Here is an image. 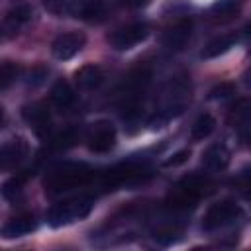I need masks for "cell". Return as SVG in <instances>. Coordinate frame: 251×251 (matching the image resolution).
<instances>
[{
  "mask_svg": "<svg viewBox=\"0 0 251 251\" xmlns=\"http://www.w3.org/2000/svg\"><path fill=\"white\" fill-rule=\"evenodd\" d=\"M92 176H94V173L88 165L65 161L47 171V175L43 178V186L49 196H55V194H63V192H69L73 188L86 184Z\"/></svg>",
  "mask_w": 251,
  "mask_h": 251,
  "instance_id": "obj_1",
  "label": "cell"
},
{
  "mask_svg": "<svg viewBox=\"0 0 251 251\" xmlns=\"http://www.w3.org/2000/svg\"><path fill=\"white\" fill-rule=\"evenodd\" d=\"M92 206H94V200L88 198V196H76V198L63 200L47 212V224L53 226V227L69 226L76 220L86 218L90 214Z\"/></svg>",
  "mask_w": 251,
  "mask_h": 251,
  "instance_id": "obj_2",
  "label": "cell"
},
{
  "mask_svg": "<svg viewBox=\"0 0 251 251\" xmlns=\"http://www.w3.org/2000/svg\"><path fill=\"white\" fill-rule=\"evenodd\" d=\"M241 208L231 202V200H220L216 204H212L202 218V229L204 231H214L220 227H226L229 224H233L235 220L241 218Z\"/></svg>",
  "mask_w": 251,
  "mask_h": 251,
  "instance_id": "obj_3",
  "label": "cell"
},
{
  "mask_svg": "<svg viewBox=\"0 0 251 251\" xmlns=\"http://www.w3.org/2000/svg\"><path fill=\"white\" fill-rule=\"evenodd\" d=\"M147 35H149V25L145 22H133V24L114 29L108 35V43L118 51H127V49L139 45L141 41H145Z\"/></svg>",
  "mask_w": 251,
  "mask_h": 251,
  "instance_id": "obj_4",
  "label": "cell"
},
{
  "mask_svg": "<svg viewBox=\"0 0 251 251\" xmlns=\"http://www.w3.org/2000/svg\"><path fill=\"white\" fill-rule=\"evenodd\" d=\"M116 145V127L106 122H94L86 131V147L94 153H108Z\"/></svg>",
  "mask_w": 251,
  "mask_h": 251,
  "instance_id": "obj_5",
  "label": "cell"
},
{
  "mask_svg": "<svg viewBox=\"0 0 251 251\" xmlns=\"http://www.w3.org/2000/svg\"><path fill=\"white\" fill-rule=\"evenodd\" d=\"M31 16H33V12H31L29 4H25V2L12 4L8 8V12L4 14V20H2V37L4 39L16 37L20 33V29L31 20Z\"/></svg>",
  "mask_w": 251,
  "mask_h": 251,
  "instance_id": "obj_6",
  "label": "cell"
},
{
  "mask_svg": "<svg viewBox=\"0 0 251 251\" xmlns=\"http://www.w3.org/2000/svg\"><path fill=\"white\" fill-rule=\"evenodd\" d=\"M22 118L24 122L33 129V133L41 139H45L51 131V116H49V110L39 104V102H33V104H27L22 108Z\"/></svg>",
  "mask_w": 251,
  "mask_h": 251,
  "instance_id": "obj_7",
  "label": "cell"
},
{
  "mask_svg": "<svg viewBox=\"0 0 251 251\" xmlns=\"http://www.w3.org/2000/svg\"><path fill=\"white\" fill-rule=\"evenodd\" d=\"M192 33V20L190 18H180L173 25H169L163 33V45L169 51H180L188 43Z\"/></svg>",
  "mask_w": 251,
  "mask_h": 251,
  "instance_id": "obj_8",
  "label": "cell"
},
{
  "mask_svg": "<svg viewBox=\"0 0 251 251\" xmlns=\"http://www.w3.org/2000/svg\"><path fill=\"white\" fill-rule=\"evenodd\" d=\"M86 43V37L80 33V31H67V33H61L53 43H51V53L61 59V61H67L71 57H75Z\"/></svg>",
  "mask_w": 251,
  "mask_h": 251,
  "instance_id": "obj_9",
  "label": "cell"
},
{
  "mask_svg": "<svg viewBox=\"0 0 251 251\" xmlns=\"http://www.w3.org/2000/svg\"><path fill=\"white\" fill-rule=\"evenodd\" d=\"M29 153V145L24 137H14V139H8L2 143V149H0V167L4 171H10V169H16Z\"/></svg>",
  "mask_w": 251,
  "mask_h": 251,
  "instance_id": "obj_10",
  "label": "cell"
},
{
  "mask_svg": "<svg viewBox=\"0 0 251 251\" xmlns=\"http://www.w3.org/2000/svg\"><path fill=\"white\" fill-rule=\"evenodd\" d=\"M37 227V220L33 214H20L10 218L4 227H2V237L6 239H14V237H24L27 233H31Z\"/></svg>",
  "mask_w": 251,
  "mask_h": 251,
  "instance_id": "obj_11",
  "label": "cell"
},
{
  "mask_svg": "<svg viewBox=\"0 0 251 251\" xmlns=\"http://www.w3.org/2000/svg\"><path fill=\"white\" fill-rule=\"evenodd\" d=\"M239 12L241 0H216L208 10V18L214 24H229L239 16Z\"/></svg>",
  "mask_w": 251,
  "mask_h": 251,
  "instance_id": "obj_12",
  "label": "cell"
},
{
  "mask_svg": "<svg viewBox=\"0 0 251 251\" xmlns=\"http://www.w3.org/2000/svg\"><path fill=\"white\" fill-rule=\"evenodd\" d=\"M75 82L80 90L84 92H90V90H96L102 82H104V71L94 65V63H86L82 65L76 73H75Z\"/></svg>",
  "mask_w": 251,
  "mask_h": 251,
  "instance_id": "obj_13",
  "label": "cell"
},
{
  "mask_svg": "<svg viewBox=\"0 0 251 251\" xmlns=\"http://www.w3.org/2000/svg\"><path fill=\"white\" fill-rule=\"evenodd\" d=\"M227 124L233 127H239L241 131L251 126V98L249 96H241L229 106Z\"/></svg>",
  "mask_w": 251,
  "mask_h": 251,
  "instance_id": "obj_14",
  "label": "cell"
},
{
  "mask_svg": "<svg viewBox=\"0 0 251 251\" xmlns=\"http://www.w3.org/2000/svg\"><path fill=\"white\" fill-rule=\"evenodd\" d=\"M67 10L80 20H96L104 14V0H69Z\"/></svg>",
  "mask_w": 251,
  "mask_h": 251,
  "instance_id": "obj_15",
  "label": "cell"
},
{
  "mask_svg": "<svg viewBox=\"0 0 251 251\" xmlns=\"http://www.w3.org/2000/svg\"><path fill=\"white\" fill-rule=\"evenodd\" d=\"M202 165L208 171H224L229 165V149L224 143H214L202 153Z\"/></svg>",
  "mask_w": 251,
  "mask_h": 251,
  "instance_id": "obj_16",
  "label": "cell"
},
{
  "mask_svg": "<svg viewBox=\"0 0 251 251\" xmlns=\"http://www.w3.org/2000/svg\"><path fill=\"white\" fill-rule=\"evenodd\" d=\"M198 200H200V196H196L194 192H190L188 188H184L182 184H178L175 190L169 192V196H167V208L173 210V212H184L188 208H194Z\"/></svg>",
  "mask_w": 251,
  "mask_h": 251,
  "instance_id": "obj_17",
  "label": "cell"
},
{
  "mask_svg": "<svg viewBox=\"0 0 251 251\" xmlns=\"http://www.w3.org/2000/svg\"><path fill=\"white\" fill-rule=\"evenodd\" d=\"M51 102L59 108V110H67V108H71V106H75V102H76V94H75V90L71 88V84L67 82V80H57L55 84H53V88H51Z\"/></svg>",
  "mask_w": 251,
  "mask_h": 251,
  "instance_id": "obj_18",
  "label": "cell"
},
{
  "mask_svg": "<svg viewBox=\"0 0 251 251\" xmlns=\"http://www.w3.org/2000/svg\"><path fill=\"white\" fill-rule=\"evenodd\" d=\"M235 43V35H220V37H214L212 41H208L202 49V57L204 59H214V57H220L224 53H227Z\"/></svg>",
  "mask_w": 251,
  "mask_h": 251,
  "instance_id": "obj_19",
  "label": "cell"
},
{
  "mask_svg": "<svg viewBox=\"0 0 251 251\" xmlns=\"http://www.w3.org/2000/svg\"><path fill=\"white\" fill-rule=\"evenodd\" d=\"M214 129H216V120H214V116L208 114V112H204V114H200V116L194 120L192 127H190V137H192L194 141H200V139H206Z\"/></svg>",
  "mask_w": 251,
  "mask_h": 251,
  "instance_id": "obj_20",
  "label": "cell"
},
{
  "mask_svg": "<svg viewBox=\"0 0 251 251\" xmlns=\"http://www.w3.org/2000/svg\"><path fill=\"white\" fill-rule=\"evenodd\" d=\"M178 184H182L184 188H188L190 192H194L196 196H204L208 192H212V180L208 176H202V175H188L184 176Z\"/></svg>",
  "mask_w": 251,
  "mask_h": 251,
  "instance_id": "obj_21",
  "label": "cell"
},
{
  "mask_svg": "<svg viewBox=\"0 0 251 251\" xmlns=\"http://www.w3.org/2000/svg\"><path fill=\"white\" fill-rule=\"evenodd\" d=\"M180 235V229L173 224H165V226H159L157 229H153V237L155 241L163 243V245H169L173 241H176V237Z\"/></svg>",
  "mask_w": 251,
  "mask_h": 251,
  "instance_id": "obj_22",
  "label": "cell"
},
{
  "mask_svg": "<svg viewBox=\"0 0 251 251\" xmlns=\"http://www.w3.org/2000/svg\"><path fill=\"white\" fill-rule=\"evenodd\" d=\"M18 75H20V65L10 63V61H4L2 63V69H0V88L2 90H8V86L18 78Z\"/></svg>",
  "mask_w": 251,
  "mask_h": 251,
  "instance_id": "obj_23",
  "label": "cell"
},
{
  "mask_svg": "<svg viewBox=\"0 0 251 251\" xmlns=\"http://www.w3.org/2000/svg\"><path fill=\"white\" fill-rule=\"evenodd\" d=\"M76 141H78V131H76L75 127H69V129H65L63 133H59L51 143H53V147H55L57 151H65V149L73 147Z\"/></svg>",
  "mask_w": 251,
  "mask_h": 251,
  "instance_id": "obj_24",
  "label": "cell"
},
{
  "mask_svg": "<svg viewBox=\"0 0 251 251\" xmlns=\"http://www.w3.org/2000/svg\"><path fill=\"white\" fill-rule=\"evenodd\" d=\"M24 180H25V176H22V175H16V176L8 178V180L2 184V196H4L6 200H16V196L22 192Z\"/></svg>",
  "mask_w": 251,
  "mask_h": 251,
  "instance_id": "obj_25",
  "label": "cell"
},
{
  "mask_svg": "<svg viewBox=\"0 0 251 251\" xmlns=\"http://www.w3.org/2000/svg\"><path fill=\"white\" fill-rule=\"evenodd\" d=\"M47 75H49V69H45V67H33V69L27 73V80H25V82H27V86L35 88V86H39V84L45 82Z\"/></svg>",
  "mask_w": 251,
  "mask_h": 251,
  "instance_id": "obj_26",
  "label": "cell"
},
{
  "mask_svg": "<svg viewBox=\"0 0 251 251\" xmlns=\"http://www.w3.org/2000/svg\"><path fill=\"white\" fill-rule=\"evenodd\" d=\"M233 92H235V86H233L231 82H220L218 86H214V88L210 90V98H212V100L227 98V96H231Z\"/></svg>",
  "mask_w": 251,
  "mask_h": 251,
  "instance_id": "obj_27",
  "label": "cell"
},
{
  "mask_svg": "<svg viewBox=\"0 0 251 251\" xmlns=\"http://www.w3.org/2000/svg\"><path fill=\"white\" fill-rule=\"evenodd\" d=\"M190 159V149H180V151H176V153H173L169 159H165V167H180V165H184L186 161Z\"/></svg>",
  "mask_w": 251,
  "mask_h": 251,
  "instance_id": "obj_28",
  "label": "cell"
},
{
  "mask_svg": "<svg viewBox=\"0 0 251 251\" xmlns=\"http://www.w3.org/2000/svg\"><path fill=\"white\" fill-rule=\"evenodd\" d=\"M65 2H67V0H43V6H45L49 12H53V14H61L63 8H65Z\"/></svg>",
  "mask_w": 251,
  "mask_h": 251,
  "instance_id": "obj_29",
  "label": "cell"
},
{
  "mask_svg": "<svg viewBox=\"0 0 251 251\" xmlns=\"http://www.w3.org/2000/svg\"><path fill=\"white\" fill-rule=\"evenodd\" d=\"M241 41H243L245 47L251 49V24H247V25L243 27V31H241Z\"/></svg>",
  "mask_w": 251,
  "mask_h": 251,
  "instance_id": "obj_30",
  "label": "cell"
},
{
  "mask_svg": "<svg viewBox=\"0 0 251 251\" xmlns=\"http://www.w3.org/2000/svg\"><path fill=\"white\" fill-rule=\"evenodd\" d=\"M243 188H245L247 196H251V173H247V175L243 176Z\"/></svg>",
  "mask_w": 251,
  "mask_h": 251,
  "instance_id": "obj_31",
  "label": "cell"
},
{
  "mask_svg": "<svg viewBox=\"0 0 251 251\" xmlns=\"http://www.w3.org/2000/svg\"><path fill=\"white\" fill-rule=\"evenodd\" d=\"M243 80H245V84L251 88V67L245 71V75H243Z\"/></svg>",
  "mask_w": 251,
  "mask_h": 251,
  "instance_id": "obj_32",
  "label": "cell"
},
{
  "mask_svg": "<svg viewBox=\"0 0 251 251\" xmlns=\"http://www.w3.org/2000/svg\"><path fill=\"white\" fill-rule=\"evenodd\" d=\"M127 6H141V4H145L147 0H124Z\"/></svg>",
  "mask_w": 251,
  "mask_h": 251,
  "instance_id": "obj_33",
  "label": "cell"
}]
</instances>
